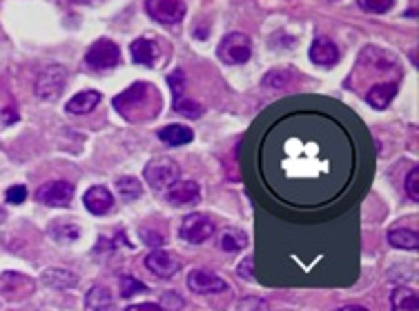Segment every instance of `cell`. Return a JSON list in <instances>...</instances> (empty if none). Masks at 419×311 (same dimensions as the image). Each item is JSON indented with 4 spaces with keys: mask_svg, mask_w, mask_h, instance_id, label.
I'll use <instances>...</instances> for the list:
<instances>
[{
    "mask_svg": "<svg viewBox=\"0 0 419 311\" xmlns=\"http://www.w3.org/2000/svg\"><path fill=\"white\" fill-rule=\"evenodd\" d=\"M158 307L167 309V311H178L181 307H183V298H181L176 292H165L161 296V303H158Z\"/></svg>",
    "mask_w": 419,
    "mask_h": 311,
    "instance_id": "4dcf8cb0",
    "label": "cell"
},
{
    "mask_svg": "<svg viewBox=\"0 0 419 311\" xmlns=\"http://www.w3.org/2000/svg\"><path fill=\"white\" fill-rule=\"evenodd\" d=\"M143 176H145L147 185H150L152 189H167L172 182L178 180L181 169L176 165V160L161 156V158L150 160V163L145 165Z\"/></svg>",
    "mask_w": 419,
    "mask_h": 311,
    "instance_id": "6da1fadb",
    "label": "cell"
},
{
    "mask_svg": "<svg viewBox=\"0 0 419 311\" xmlns=\"http://www.w3.org/2000/svg\"><path fill=\"white\" fill-rule=\"evenodd\" d=\"M181 238L185 240L190 245H201L206 243L208 238H212L214 234V223L206 214H190L183 218V223H181V229H178Z\"/></svg>",
    "mask_w": 419,
    "mask_h": 311,
    "instance_id": "277c9868",
    "label": "cell"
},
{
    "mask_svg": "<svg viewBox=\"0 0 419 311\" xmlns=\"http://www.w3.org/2000/svg\"><path fill=\"white\" fill-rule=\"evenodd\" d=\"M167 83H169V89H172V96L181 98V94H183V87H185V74L181 72V69H176V72H172L167 76Z\"/></svg>",
    "mask_w": 419,
    "mask_h": 311,
    "instance_id": "f546056e",
    "label": "cell"
},
{
    "mask_svg": "<svg viewBox=\"0 0 419 311\" xmlns=\"http://www.w3.org/2000/svg\"><path fill=\"white\" fill-rule=\"evenodd\" d=\"M74 198V187L67 180H49L36 191V200L47 207H70Z\"/></svg>",
    "mask_w": 419,
    "mask_h": 311,
    "instance_id": "8992f818",
    "label": "cell"
},
{
    "mask_svg": "<svg viewBox=\"0 0 419 311\" xmlns=\"http://www.w3.org/2000/svg\"><path fill=\"white\" fill-rule=\"evenodd\" d=\"M116 189H119V196H121L123 200H137L139 196H141V191H143L141 182L137 178H132V176L119 178L116 180Z\"/></svg>",
    "mask_w": 419,
    "mask_h": 311,
    "instance_id": "d4e9b609",
    "label": "cell"
},
{
    "mask_svg": "<svg viewBox=\"0 0 419 311\" xmlns=\"http://www.w3.org/2000/svg\"><path fill=\"white\" fill-rule=\"evenodd\" d=\"M85 307H87V311H116L112 292L103 285H96V287H92V289L87 292Z\"/></svg>",
    "mask_w": 419,
    "mask_h": 311,
    "instance_id": "9a60e30c",
    "label": "cell"
},
{
    "mask_svg": "<svg viewBox=\"0 0 419 311\" xmlns=\"http://www.w3.org/2000/svg\"><path fill=\"white\" fill-rule=\"evenodd\" d=\"M43 282L52 289H74L78 285V276L70 269H47L43 271Z\"/></svg>",
    "mask_w": 419,
    "mask_h": 311,
    "instance_id": "ac0fdd59",
    "label": "cell"
},
{
    "mask_svg": "<svg viewBox=\"0 0 419 311\" xmlns=\"http://www.w3.org/2000/svg\"><path fill=\"white\" fill-rule=\"evenodd\" d=\"M156 136L161 138V143H165L169 147H181V145L192 143L195 131L185 125H167V127H163V129H158Z\"/></svg>",
    "mask_w": 419,
    "mask_h": 311,
    "instance_id": "e0dca14e",
    "label": "cell"
},
{
    "mask_svg": "<svg viewBox=\"0 0 419 311\" xmlns=\"http://www.w3.org/2000/svg\"><path fill=\"white\" fill-rule=\"evenodd\" d=\"M390 311H419L417 292L411 287H397L390 294Z\"/></svg>",
    "mask_w": 419,
    "mask_h": 311,
    "instance_id": "d6986e66",
    "label": "cell"
},
{
    "mask_svg": "<svg viewBox=\"0 0 419 311\" xmlns=\"http://www.w3.org/2000/svg\"><path fill=\"white\" fill-rule=\"evenodd\" d=\"M395 0H357V5L368 11V14H386V11L393 7Z\"/></svg>",
    "mask_w": 419,
    "mask_h": 311,
    "instance_id": "83f0119b",
    "label": "cell"
},
{
    "mask_svg": "<svg viewBox=\"0 0 419 311\" xmlns=\"http://www.w3.org/2000/svg\"><path fill=\"white\" fill-rule=\"evenodd\" d=\"M85 63L92 69H114L121 63V49L112 40L100 38L89 47Z\"/></svg>",
    "mask_w": 419,
    "mask_h": 311,
    "instance_id": "5b68a950",
    "label": "cell"
},
{
    "mask_svg": "<svg viewBox=\"0 0 419 311\" xmlns=\"http://www.w3.org/2000/svg\"><path fill=\"white\" fill-rule=\"evenodd\" d=\"M174 111L176 113H181V116H185V118H199V116H203V107L199 105V102H195V100H188V98H174Z\"/></svg>",
    "mask_w": 419,
    "mask_h": 311,
    "instance_id": "484cf974",
    "label": "cell"
},
{
    "mask_svg": "<svg viewBox=\"0 0 419 311\" xmlns=\"http://www.w3.org/2000/svg\"><path fill=\"white\" fill-rule=\"evenodd\" d=\"M156 58V45L147 38H139L132 42V61L137 65H145L150 67Z\"/></svg>",
    "mask_w": 419,
    "mask_h": 311,
    "instance_id": "7402d4cb",
    "label": "cell"
},
{
    "mask_svg": "<svg viewBox=\"0 0 419 311\" xmlns=\"http://www.w3.org/2000/svg\"><path fill=\"white\" fill-rule=\"evenodd\" d=\"M141 236H143V240H145V245H152V247H161V245H163V236L150 234V232H147V229H143Z\"/></svg>",
    "mask_w": 419,
    "mask_h": 311,
    "instance_id": "e575fe53",
    "label": "cell"
},
{
    "mask_svg": "<svg viewBox=\"0 0 419 311\" xmlns=\"http://www.w3.org/2000/svg\"><path fill=\"white\" fill-rule=\"evenodd\" d=\"M145 9L161 25H174L185 16V5L181 0H147Z\"/></svg>",
    "mask_w": 419,
    "mask_h": 311,
    "instance_id": "52a82bcc",
    "label": "cell"
},
{
    "mask_svg": "<svg viewBox=\"0 0 419 311\" xmlns=\"http://www.w3.org/2000/svg\"><path fill=\"white\" fill-rule=\"evenodd\" d=\"M188 287H190V292H195V294H221L228 289V285H225L221 276H217L214 271H208V269L190 271Z\"/></svg>",
    "mask_w": 419,
    "mask_h": 311,
    "instance_id": "ba28073f",
    "label": "cell"
},
{
    "mask_svg": "<svg viewBox=\"0 0 419 311\" xmlns=\"http://www.w3.org/2000/svg\"><path fill=\"white\" fill-rule=\"evenodd\" d=\"M397 96V83H377L368 89L366 100L372 109H386Z\"/></svg>",
    "mask_w": 419,
    "mask_h": 311,
    "instance_id": "5bb4252c",
    "label": "cell"
},
{
    "mask_svg": "<svg viewBox=\"0 0 419 311\" xmlns=\"http://www.w3.org/2000/svg\"><path fill=\"white\" fill-rule=\"evenodd\" d=\"M70 3H78V5H81V3H92V0H70Z\"/></svg>",
    "mask_w": 419,
    "mask_h": 311,
    "instance_id": "f35d334b",
    "label": "cell"
},
{
    "mask_svg": "<svg viewBox=\"0 0 419 311\" xmlns=\"http://www.w3.org/2000/svg\"><path fill=\"white\" fill-rule=\"evenodd\" d=\"M31 292V282L29 278L20 273H14V271H7L0 276V296L5 298H20L25 296V292Z\"/></svg>",
    "mask_w": 419,
    "mask_h": 311,
    "instance_id": "4fadbf2b",
    "label": "cell"
},
{
    "mask_svg": "<svg viewBox=\"0 0 419 311\" xmlns=\"http://www.w3.org/2000/svg\"><path fill=\"white\" fill-rule=\"evenodd\" d=\"M243 247H247V236L236 227H225L219 236V249L228 253H236Z\"/></svg>",
    "mask_w": 419,
    "mask_h": 311,
    "instance_id": "44dd1931",
    "label": "cell"
},
{
    "mask_svg": "<svg viewBox=\"0 0 419 311\" xmlns=\"http://www.w3.org/2000/svg\"><path fill=\"white\" fill-rule=\"evenodd\" d=\"M5 198H7L9 205H22V202L27 200V187H25V185H14V187H9L7 193H5Z\"/></svg>",
    "mask_w": 419,
    "mask_h": 311,
    "instance_id": "1f68e13d",
    "label": "cell"
},
{
    "mask_svg": "<svg viewBox=\"0 0 419 311\" xmlns=\"http://www.w3.org/2000/svg\"><path fill=\"white\" fill-rule=\"evenodd\" d=\"M49 236L59 245H72L78 240V236H81V229L72 223H54L49 227Z\"/></svg>",
    "mask_w": 419,
    "mask_h": 311,
    "instance_id": "603a6c76",
    "label": "cell"
},
{
    "mask_svg": "<svg viewBox=\"0 0 419 311\" xmlns=\"http://www.w3.org/2000/svg\"><path fill=\"white\" fill-rule=\"evenodd\" d=\"M406 191H409V198L413 202L419 200V169L417 167L411 171L409 178H406Z\"/></svg>",
    "mask_w": 419,
    "mask_h": 311,
    "instance_id": "d6a6232c",
    "label": "cell"
},
{
    "mask_svg": "<svg viewBox=\"0 0 419 311\" xmlns=\"http://www.w3.org/2000/svg\"><path fill=\"white\" fill-rule=\"evenodd\" d=\"M98 102H100L98 91H81V94H76L67 100L65 109L70 113H76V116H83V113L94 111L98 107Z\"/></svg>",
    "mask_w": 419,
    "mask_h": 311,
    "instance_id": "2e32d148",
    "label": "cell"
},
{
    "mask_svg": "<svg viewBox=\"0 0 419 311\" xmlns=\"http://www.w3.org/2000/svg\"><path fill=\"white\" fill-rule=\"evenodd\" d=\"M310 61H312L314 65H319V67H333V65H337V63H339V49H337V45H335L330 38H326V36L317 38V40L310 45Z\"/></svg>",
    "mask_w": 419,
    "mask_h": 311,
    "instance_id": "7c38bea8",
    "label": "cell"
},
{
    "mask_svg": "<svg viewBox=\"0 0 419 311\" xmlns=\"http://www.w3.org/2000/svg\"><path fill=\"white\" fill-rule=\"evenodd\" d=\"M388 243L395 249H406V251H415L419 247V234L415 229H406V227H397L388 232Z\"/></svg>",
    "mask_w": 419,
    "mask_h": 311,
    "instance_id": "ffe728a7",
    "label": "cell"
},
{
    "mask_svg": "<svg viewBox=\"0 0 419 311\" xmlns=\"http://www.w3.org/2000/svg\"><path fill=\"white\" fill-rule=\"evenodd\" d=\"M252 267H254L252 256L243 258L239 267H236V273H239V278H243V280H247V282H252V280H254V271H252Z\"/></svg>",
    "mask_w": 419,
    "mask_h": 311,
    "instance_id": "836d02e7",
    "label": "cell"
},
{
    "mask_svg": "<svg viewBox=\"0 0 419 311\" xmlns=\"http://www.w3.org/2000/svg\"><path fill=\"white\" fill-rule=\"evenodd\" d=\"M337 311H368L366 307H359V305H346V307H339Z\"/></svg>",
    "mask_w": 419,
    "mask_h": 311,
    "instance_id": "8d00e7d4",
    "label": "cell"
},
{
    "mask_svg": "<svg viewBox=\"0 0 419 311\" xmlns=\"http://www.w3.org/2000/svg\"><path fill=\"white\" fill-rule=\"evenodd\" d=\"M125 311H163L158 307V303H139V305H130Z\"/></svg>",
    "mask_w": 419,
    "mask_h": 311,
    "instance_id": "d590c367",
    "label": "cell"
},
{
    "mask_svg": "<svg viewBox=\"0 0 419 311\" xmlns=\"http://www.w3.org/2000/svg\"><path fill=\"white\" fill-rule=\"evenodd\" d=\"M5 218H7V214H5L3 207H0V223H5Z\"/></svg>",
    "mask_w": 419,
    "mask_h": 311,
    "instance_id": "74e56055",
    "label": "cell"
},
{
    "mask_svg": "<svg viewBox=\"0 0 419 311\" xmlns=\"http://www.w3.org/2000/svg\"><path fill=\"white\" fill-rule=\"evenodd\" d=\"M145 292L147 287L141 280L132 278V276H123L121 278V298H132L134 294H145Z\"/></svg>",
    "mask_w": 419,
    "mask_h": 311,
    "instance_id": "4316f807",
    "label": "cell"
},
{
    "mask_svg": "<svg viewBox=\"0 0 419 311\" xmlns=\"http://www.w3.org/2000/svg\"><path fill=\"white\" fill-rule=\"evenodd\" d=\"M217 54L225 65H243L252 56V42L243 31H232L219 42Z\"/></svg>",
    "mask_w": 419,
    "mask_h": 311,
    "instance_id": "7a4b0ae2",
    "label": "cell"
},
{
    "mask_svg": "<svg viewBox=\"0 0 419 311\" xmlns=\"http://www.w3.org/2000/svg\"><path fill=\"white\" fill-rule=\"evenodd\" d=\"M145 267L150 269L154 276H158V278H172L174 273H178L181 262H178L176 256H172V253H167L163 249H154V251L147 253Z\"/></svg>",
    "mask_w": 419,
    "mask_h": 311,
    "instance_id": "30bf717a",
    "label": "cell"
},
{
    "mask_svg": "<svg viewBox=\"0 0 419 311\" xmlns=\"http://www.w3.org/2000/svg\"><path fill=\"white\" fill-rule=\"evenodd\" d=\"M65 80H67V74L61 65H49L45 67L43 72L38 74L36 78V96L40 100H56L61 96V91L65 87Z\"/></svg>",
    "mask_w": 419,
    "mask_h": 311,
    "instance_id": "3957f363",
    "label": "cell"
},
{
    "mask_svg": "<svg viewBox=\"0 0 419 311\" xmlns=\"http://www.w3.org/2000/svg\"><path fill=\"white\" fill-rule=\"evenodd\" d=\"M236 309L239 311H268V303L264 301V298L247 296V298H243V301H239Z\"/></svg>",
    "mask_w": 419,
    "mask_h": 311,
    "instance_id": "f1b7e54d",
    "label": "cell"
},
{
    "mask_svg": "<svg viewBox=\"0 0 419 311\" xmlns=\"http://www.w3.org/2000/svg\"><path fill=\"white\" fill-rule=\"evenodd\" d=\"M83 202L87 207L89 214L94 216H105L109 214V209L114 207V196L112 191L103 185H96V187H89L83 196Z\"/></svg>",
    "mask_w": 419,
    "mask_h": 311,
    "instance_id": "8fae6325",
    "label": "cell"
},
{
    "mask_svg": "<svg viewBox=\"0 0 419 311\" xmlns=\"http://www.w3.org/2000/svg\"><path fill=\"white\" fill-rule=\"evenodd\" d=\"M167 202L174 207H195L201 200V189L195 180H176L165 189Z\"/></svg>",
    "mask_w": 419,
    "mask_h": 311,
    "instance_id": "9c48e42d",
    "label": "cell"
},
{
    "mask_svg": "<svg viewBox=\"0 0 419 311\" xmlns=\"http://www.w3.org/2000/svg\"><path fill=\"white\" fill-rule=\"evenodd\" d=\"M292 80H294V72H292V69L279 67V69H273V72L266 74L264 85L270 87V89H286L288 85H292Z\"/></svg>",
    "mask_w": 419,
    "mask_h": 311,
    "instance_id": "cb8c5ba5",
    "label": "cell"
}]
</instances>
